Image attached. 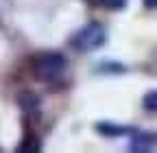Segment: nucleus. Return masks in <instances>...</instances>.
Listing matches in <instances>:
<instances>
[{
  "mask_svg": "<svg viewBox=\"0 0 157 153\" xmlns=\"http://www.w3.org/2000/svg\"><path fill=\"white\" fill-rule=\"evenodd\" d=\"M144 107H146L148 112H157V90L148 92L146 96H144Z\"/></svg>",
  "mask_w": 157,
  "mask_h": 153,
  "instance_id": "nucleus-7",
  "label": "nucleus"
},
{
  "mask_svg": "<svg viewBox=\"0 0 157 153\" xmlns=\"http://www.w3.org/2000/svg\"><path fill=\"white\" fill-rule=\"evenodd\" d=\"M20 105H22L24 112H37L39 109V99L33 92H24L22 96H20Z\"/></svg>",
  "mask_w": 157,
  "mask_h": 153,
  "instance_id": "nucleus-4",
  "label": "nucleus"
},
{
  "mask_svg": "<svg viewBox=\"0 0 157 153\" xmlns=\"http://www.w3.org/2000/svg\"><path fill=\"white\" fill-rule=\"evenodd\" d=\"M103 2H105L107 7H118V9H120V7H124L127 0H103Z\"/></svg>",
  "mask_w": 157,
  "mask_h": 153,
  "instance_id": "nucleus-8",
  "label": "nucleus"
},
{
  "mask_svg": "<svg viewBox=\"0 0 157 153\" xmlns=\"http://www.w3.org/2000/svg\"><path fill=\"white\" fill-rule=\"evenodd\" d=\"M153 147H157V133L151 131H135L129 144L131 151H151Z\"/></svg>",
  "mask_w": 157,
  "mask_h": 153,
  "instance_id": "nucleus-3",
  "label": "nucleus"
},
{
  "mask_svg": "<svg viewBox=\"0 0 157 153\" xmlns=\"http://www.w3.org/2000/svg\"><path fill=\"white\" fill-rule=\"evenodd\" d=\"M144 7H148V9H157V0H144Z\"/></svg>",
  "mask_w": 157,
  "mask_h": 153,
  "instance_id": "nucleus-9",
  "label": "nucleus"
},
{
  "mask_svg": "<svg viewBox=\"0 0 157 153\" xmlns=\"http://www.w3.org/2000/svg\"><path fill=\"white\" fill-rule=\"evenodd\" d=\"M17 151H20V153H26V151H29V153H37V151H39L37 138H33V136H31V138H24V142L17 147Z\"/></svg>",
  "mask_w": 157,
  "mask_h": 153,
  "instance_id": "nucleus-5",
  "label": "nucleus"
},
{
  "mask_svg": "<svg viewBox=\"0 0 157 153\" xmlns=\"http://www.w3.org/2000/svg\"><path fill=\"white\" fill-rule=\"evenodd\" d=\"M103 44H105V29L101 24H96V22L81 29L72 40V46L76 50H94V48L103 46Z\"/></svg>",
  "mask_w": 157,
  "mask_h": 153,
  "instance_id": "nucleus-2",
  "label": "nucleus"
},
{
  "mask_svg": "<svg viewBox=\"0 0 157 153\" xmlns=\"http://www.w3.org/2000/svg\"><path fill=\"white\" fill-rule=\"evenodd\" d=\"M98 131H101V133H105V136H120V133H124V129H120V127H113V125H109V123L98 125Z\"/></svg>",
  "mask_w": 157,
  "mask_h": 153,
  "instance_id": "nucleus-6",
  "label": "nucleus"
},
{
  "mask_svg": "<svg viewBox=\"0 0 157 153\" xmlns=\"http://www.w3.org/2000/svg\"><path fill=\"white\" fill-rule=\"evenodd\" d=\"M68 68V61L63 59L61 55H39L33 59V72L39 81H44V83H57L59 79L63 76Z\"/></svg>",
  "mask_w": 157,
  "mask_h": 153,
  "instance_id": "nucleus-1",
  "label": "nucleus"
}]
</instances>
